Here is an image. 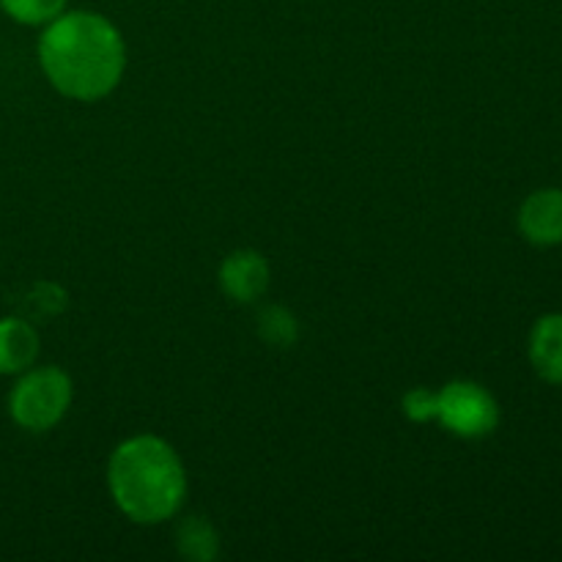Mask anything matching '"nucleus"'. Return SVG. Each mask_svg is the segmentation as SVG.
<instances>
[{"instance_id": "1", "label": "nucleus", "mask_w": 562, "mask_h": 562, "mask_svg": "<svg viewBox=\"0 0 562 562\" xmlns=\"http://www.w3.org/2000/svg\"><path fill=\"white\" fill-rule=\"evenodd\" d=\"M38 64L55 91L97 102L121 82L126 47L119 27L97 11H64L44 25Z\"/></svg>"}, {"instance_id": "2", "label": "nucleus", "mask_w": 562, "mask_h": 562, "mask_svg": "<svg viewBox=\"0 0 562 562\" xmlns=\"http://www.w3.org/2000/svg\"><path fill=\"white\" fill-rule=\"evenodd\" d=\"M108 483L121 514L137 525L168 521L187 497L184 464L165 439L151 434L132 437L115 448Z\"/></svg>"}, {"instance_id": "3", "label": "nucleus", "mask_w": 562, "mask_h": 562, "mask_svg": "<svg viewBox=\"0 0 562 562\" xmlns=\"http://www.w3.org/2000/svg\"><path fill=\"white\" fill-rule=\"evenodd\" d=\"M71 406V379L60 368H27L9 393V415L20 428L44 434L58 426Z\"/></svg>"}, {"instance_id": "4", "label": "nucleus", "mask_w": 562, "mask_h": 562, "mask_svg": "<svg viewBox=\"0 0 562 562\" xmlns=\"http://www.w3.org/2000/svg\"><path fill=\"white\" fill-rule=\"evenodd\" d=\"M437 420L461 439H483L499 426V404L475 382H450L437 393Z\"/></svg>"}, {"instance_id": "5", "label": "nucleus", "mask_w": 562, "mask_h": 562, "mask_svg": "<svg viewBox=\"0 0 562 562\" xmlns=\"http://www.w3.org/2000/svg\"><path fill=\"white\" fill-rule=\"evenodd\" d=\"M519 231L538 247L562 245V190L543 187L536 190L519 209Z\"/></svg>"}, {"instance_id": "6", "label": "nucleus", "mask_w": 562, "mask_h": 562, "mask_svg": "<svg viewBox=\"0 0 562 562\" xmlns=\"http://www.w3.org/2000/svg\"><path fill=\"white\" fill-rule=\"evenodd\" d=\"M220 285L234 302H256L269 289V263L256 250H236L220 267Z\"/></svg>"}, {"instance_id": "7", "label": "nucleus", "mask_w": 562, "mask_h": 562, "mask_svg": "<svg viewBox=\"0 0 562 562\" xmlns=\"http://www.w3.org/2000/svg\"><path fill=\"white\" fill-rule=\"evenodd\" d=\"M38 351H42V340L27 318H0V373L3 376H20L22 371L36 366Z\"/></svg>"}, {"instance_id": "8", "label": "nucleus", "mask_w": 562, "mask_h": 562, "mask_svg": "<svg viewBox=\"0 0 562 562\" xmlns=\"http://www.w3.org/2000/svg\"><path fill=\"white\" fill-rule=\"evenodd\" d=\"M530 362L549 384H562V313H547L530 333Z\"/></svg>"}, {"instance_id": "9", "label": "nucleus", "mask_w": 562, "mask_h": 562, "mask_svg": "<svg viewBox=\"0 0 562 562\" xmlns=\"http://www.w3.org/2000/svg\"><path fill=\"white\" fill-rule=\"evenodd\" d=\"M217 547V532L203 516H192L179 527V549L187 560H214Z\"/></svg>"}, {"instance_id": "10", "label": "nucleus", "mask_w": 562, "mask_h": 562, "mask_svg": "<svg viewBox=\"0 0 562 562\" xmlns=\"http://www.w3.org/2000/svg\"><path fill=\"white\" fill-rule=\"evenodd\" d=\"M69 0H0V11L20 25H47L64 14Z\"/></svg>"}, {"instance_id": "11", "label": "nucleus", "mask_w": 562, "mask_h": 562, "mask_svg": "<svg viewBox=\"0 0 562 562\" xmlns=\"http://www.w3.org/2000/svg\"><path fill=\"white\" fill-rule=\"evenodd\" d=\"M258 333L274 349H285L296 340V318L285 307H263L258 318Z\"/></svg>"}, {"instance_id": "12", "label": "nucleus", "mask_w": 562, "mask_h": 562, "mask_svg": "<svg viewBox=\"0 0 562 562\" xmlns=\"http://www.w3.org/2000/svg\"><path fill=\"white\" fill-rule=\"evenodd\" d=\"M404 412L409 420H417V423L434 420V417H437V393L423 387L412 390V393H406L404 398Z\"/></svg>"}]
</instances>
